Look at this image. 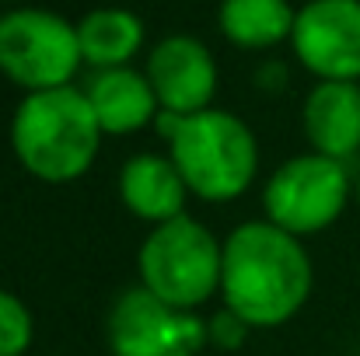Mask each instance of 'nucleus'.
I'll list each match as a JSON object with an SVG mask.
<instances>
[{
    "instance_id": "obj_3",
    "label": "nucleus",
    "mask_w": 360,
    "mask_h": 356,
    "mask_svg": "<svg viewBox=\"0 0 360 356\" xmlns=\"http://www.w3.org/2000/svg\"><path fill=\"white\" fill-rule=\"evenodd\" d=\"M154 129L165 140V154L175 161L189 196L210 206H224L255 185L262 150L241 116L217 105L196 116L161 112Z\"/></svg>"
},
{
    "instance_id": "obj_2",
    "label": "nucleus",
    "mask_w": 360,
    "mask_h": 356,
    "mask_svg": "<svg viewBox=\"0 0 360 356\" xmlns=\"http://www.w3.org/2000/svg\"><path fill=\"white\" fill-rule=\"evenodd\" d=\"M11 154L25 175L42 185H70L84 178L102 154V126L81 84L21 95L11 126Z\"/></svg>"
},
{
    "instance_id": "obj_9",
    "label": "nucleus",
    "mask_w": 360,
    "mask_h": 356,
    "mask_svg": "<svg viewBox=\"0 0 360 356\" xmlns=\"http://www.w3.org/2000/svg\"><path fill=\"white\" fill-rule=\"evenodd\" d=\"M143 74L158 95L161 112L172 116H196L214 109L221 70L210 46L189 32H172L147 49Z\"/></svg>"
},
{
    "instance_id": "obj_11",
    "label": "nucleus",
    "mask_w": 360,
    "mask_h": 356,
    "mask_svg": "<svg viewBox=\"0 0 360 356\" xmlns=\"http://www.w3.org/2000/svg\"><path fill=\"white\" fill-rule=\"evenodd\" d=\"M116 192H120V203L126 206V213L143 220L147 228H158V224L182 217L186 203H189V189H186L175 161L168 154H158V150H140V154H129L122 161Z\"/></svg>"
},
{
    "instance_id": "obj_6",
    "label": "nucleus",
    "mask_w": 360,
    "mask_h": 356,
    "mask_svg": "<svg viewBox=\"0 0 360 356\" xmlns=\"http://www.w3.org/2000/svg\"><path fill=\"white\" fill-rule=\"evenodd\" d=\"M81 67L77 21L32 4H14L0 14V74L25 95L70 88Z\"/></svg>"
},
{
    "instance_id": "obj_1",
    "label": "nucleus",
    "mask_w": 360,
    "mask_h": 356,
    "mask_svg": "<svg viewBox=\"0 0 360 356\" xmlns=\"http://www.w3.org/2000/svg\"><path fill=\"white\" fill-rule=\"evenodd\" d=\"M315 290V262L304 241L269 220H241L224 235L221 304L255 332L294 322Z\"/></svg>"
},
{
    "instance_id": "obj_15",
    "label": "nucleus",
    "mask_w": 360,
    "mask_h": 356,
    "mask_svg": "<svg viewBox=\"0 0 360 356\" xmlns=\"http://www.w3.org/2000/svg\"><path fill=\"white\" fill-rule=\"evenodd\" d=\"M35 343V315L32 308L0 286V356H25Z\"/></svg>"
},
{
    "instance_id": "obj_16",
    "label": "nucleus",
    "mask_w": 360,
    "mask_h": 356,
    "mask_svg": "<svg viewBox=\"0 0 360 356\" xmlns=\"http://www.w3.org/2000/svg\"><path fill=\"white\" fill-rule=\"evenodd\" d=\"M252 332H255V329H252L248 322H241L238 315H235L231 308H224V304H221L214 315H207V346H214V350H221V353L241 350Z\"/></svg>"
},
{
    "instance_id": "obj_18",
    "label": "nucleus",
    "mask_w": 360,
    "mask_h": 356,
    "mask_svg": "<svg viewBox=\"0 0 360 356\" xmlns=\"http://www.w3.org/2000/svg\"><path fill=\"white\" fill-rule=\"evenodd\" d=\"M0 4H11L14 7V4H25V0H0Z\"/></svg>"
},
{
    "instance_id": "obj_12",
    "label": "nucleus",
    "mask_w": 360,
    "mask_h": 356,
    "mask_svg": "<svg viewBox=\"0 0 360 356\" xmlns=\"http://www.w3.org/2000/svg\"><path fill=\"white\" fill-rule=\"evenodd\" d=\"M95 119L105 136H133L161 116L158 95L140 67H112V70H91V77L81 84Z\"/></svg>"
},
{
    "instance_id": "obj_14",
    "label": "nucleus",
    "mask_w": 360,
    "mask_h": 356,
    "mask_svg": "<svg viewBox=\"0 0 360 356\" xmlns=\"http://www.w3.org/2000/svg\"><path fill=\"white\" fill-rule=\"evenodd\" d=\"M297 7L290 0H221L217 28L221 35L245 53H266L290 42Z\"/></svg>"
},
{
    "instance_id": "obj_13",
    "label": "nucleus",
    "mask_w": 360,
    "mask_h": 356,
    "mask_svg": "<svg viewBox=\"0 0 360 356\" xmlns=\"http://www.w3.org/2000/svg\"><path fill=\"white\" fill-rule=\"evenodd\" d=\"M77 42L91 70L133 67L147 46V25L129 7H95L77 21Z\"/></svg>"
},
{
    "instance_id": "obj_4",
    "label": "nucleus",
    "mask_w": 360,
    "mask_h": 356,
    "mask_svg": "<svg viewBox=\"0 0 360 356\" xmlns=\"http://www.w3.org/2000/svg\"><path fill=\"white\" fill-rule=\"evenodd\" d=\"M221 265L224 237L189 213L147 228L136 248V283L179 311H200L221 297Z\"/></svg>"
},
{
    "instance_id": "obj_19",
    "label": "nucleus",
    "mask_w": 360,
    "mask_h": 356,
    "mask_svg": "<svg viewBox=\"0 0 360 356\" xmlns=\"http://www.w3.org/2000/svg\"><path fill=\"white\" fill-rule=\"evenodd\" d=\"M179 356H200V353H179Z\"/></svg>"
},
{
    "instance_id": "obj_5",
    "label": "nucleus",
    "mask_w": 360,
    "mask_h": 356,
    "mask_svg": "<svg viewBox=\"0 0 360 356\" xmlns=\"http://www.w3.org/2000/svg\"><path fill=\"white\" fill-rule=\"evenodd\" d=\"M354 203V168L315 150L280 161L262 182V220L294 237L336 228Z\"/></svg>"
},
{
    "instance_id": "obj_7",
    "label": "nucleus",
    "mask_w": 360,
    "mask_h": 356,
    "mask_svg": "<svg viewBox=\"0 0 360 356\" xmlns=\"http://www.w3.org/2000/svg\"><path fill=\"white\" fill-rule=\"evenodd\" d=\"M105 343L112 356L203 353L207 318L200 311H179L136 283L112 301L105 315Z\"/></svg>"
},
{
    "instance_id": "obj_17",
    "label": "nucleus",
    "mask_w": 360,
    "mask_h": 356,
    "mask_svg": "<svg viewBox=\"0 0 360 356\" xmlns=\"http://www.w3.org/2000/svg\"><path fill=\"white\" fill-rule=\"evenodd\" d=\"M354 203H357V210H360V161L354 164Z\"/></svg>"
},
{
    "instance_id": "obj_8",
    "label": "nucleus",
    "mask_w": 360,
    "mask_h": 356,
    "mask_svg": "<svg viewBox=\"0 0 360 356\" xmlns=\"http://www.w3.org/2000/svg\"><path fill=\"white\" fill-rule=\"evenodd\" d=\"M294 60L315 81L360 84V0H308L290 32Z\"/></svg>"
},
{
    "instance_id": "obj_10",
    "label": "nucleus",
    "mask_w": 360,
    "mask_h": 356,
    "mask_svg": "<svg viewBox=\"0 0 360 356\" xmlns=\"http://www.w3.org/2000/svg\"><path fill=\"white\" fill-rule=\"evenodd\" d=\"M301 133L308 140V150L354 168L360 161L357 81H315L301 102Z\"/></svg>"
}]
</instances>
